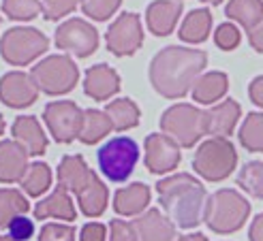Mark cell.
I'll list each match as a JSON object with an SVG mask.
<instances>
[{"label":"cell","mask_w":263,"mask_h":241,"mask_svg":"<svg viewBox=\"0 0 263 241\" xmlns=\"http://www.w3.org/2000/svg\"><path fill=\"white\" fill-rule=\"evenodd\" d=\"M208 64V53L201 49L169 45L150 62V84L165 98H182L197 82Z\"/></svg>","instance_id":"obj_1"},{"label":"cell","mask_w":263,"mask_h":241,"mask_svg":"<svg viewBox=\"0 0 263 241\" xmlns=\"http://www.w3.org/2000/svg\"><path fill=\"white\" fill-rule=\"evenodd\" d=\"M159 203L167 218L180 229H195L203 220L205 188L189 173H176L156 184Z\"/></svg>","instance_id":"obj_2"},{"label":"cell","mask_w":263,"mask_h":241,"mask_svg":"<svg viewBox=\"0 0 263 241\" xmlns=\"http://www.w3.org/2000/svg\"><path fill=\"white\" fill-rule=\"evenodd\" d=\"M248 213H251V203L240 192L222 188L205 200L203 220L210 231L218 235H229L242 229Z\"/></svg>","instance_id":"obj_3"},{"label":"cell","mask_w":263,"mask_h":241,"mask_svg":"<svg viewBox=\"0 0 263 241\" xmlns=\"http://www.w3.org/2000/svg\"><path fill=\"white\" fill-rule=\"evenodd\" d=\"M161 130L182 147H193L203 135H208V111L195 105L178 103L165 109L161 117Z\"/></svg>","instance_id":"obj_4"},{"label":"cell","mask_w":263,"mask_h":241,"mask_svg":"<svg viewBox=\"0 0 263 241\" xmlns=\"http://www.w3.org/2000/svg\"><path fill=\"white\" fill-rule=\"evenodd\" d=\"M235 165H238V152L227 137H212L203 141L193 156V169L197 175L208 182L227 179Z\"/></svg>","instance_id":"obj_5"},{"label":"cell","mask_w":263,"mask_h":241,"mask_svg":"<svg viewBox=\"0 0 263 241\" xmlns=\"http://www.w3.org/2000/svg\"><path fill=\"white\" fill-rule=\"evenodd\" d=\"M36 88L49 96H62L80 82V69L69 56H47L30 71Z\"/></svg>","instance_id":"obj_6"},{"label":"cell","mask_w":263,"mask_h":241,"mask_svg":"<svg viewBox=\"0 0 263 241\" xmlns=\"http://www.w3.org/2000/svg\"><path fill=\"white\" fill-rule=\"evenodd\" d=\"M49 47V38L36 28H9L0 38V56L11 66H26L43 56Z\"/></svg>","instance_id":"obj_7"},{"label":"cell","mask_w":263,"mask_h":241,"mask_svg":"<svg viewBox=\"0 0 263 241\" xmlns=\"http://www.w3.org/2000/svg\"><path fill=\"white\" fill-rule=\"evenodd\" d=\"M97 160L103 175L114 184H120L128 179L130 173L137 167V160H139L137 141L130 137H116L101 147Z\"/></svg>","instance_id":"obj_8"},{"label":"cell","mask_w":263,"mask_h":241,"mask_svg":"<svg viewBox=\"0 0 263 241\" xmlns=\"http://www.w3.org/2000/svg\"><path fill=\"white\" fill-rule=\"evenodd\" d=\"M45 126L51 132V139L58 143H73L80 137L84 111L73 101H54L43 111Z\"/></svg>","instance_id":"obj_9"},{"label":"cell","mask_w":263,"mask_h":241,"mask_svg":"<svg viewBox=\"0 0 263 241\" xmlns=\"http://www.w3.org/2000/svg\"><path fill=\"white\" fill-rule=\"evenodd\" d=\"M54 43L58 49L73 53L77 58H88L99 47V32L82 17H71L58 26Z\"/></svg>","instance_id":"obj_10"},{"label":"cell","mask_w":263,"mask_h":241,"mask_svg":"<svg viewBox=\"0 0 263 241\" xmlns=\"http://www.w3.org/2000/svg\"><path fill=\"white\" fill-rule=\"evenodd\" d=\"M105 43L114 56H133L143 43V28L139 15L135 13H122L105 34Z\"/></svg>","instance_id":"obj_11"},{"label":"cell","mask_w":263,"mask_h":241,"mask_svg":"<svg viewBox=\"0 0 263 241\" xmlns=\"http://www.w3.org/2000/svg\"><path fill=\"white\" fill-rule=\"evenodd\" d=\"M39 98V88L30 73L11 71L0 77V101L11 109L30 107Z\"/></svg>","instance_id":"obj_12"},{"label":"cell","mask_w":263,"mask_h":241,"mask_svg":"<svg viewBox=\"0 0 263 241\" xmlns=\"http://www.w3.org/2000/svg\"><path fill=\"white\" fill-rule=\"evenodd\" d=\"M180 165V145L167 135L146 137V167L152 175L169 173Z\"/></svg>","instance_id":"obj_13"},{"label":"cell","mask_w":263,"mask_h":241,"mask_svg":"<svg viewBox=\"0 0 263 241\" xmlns=\"http://www.w3.org/2000/svg\"><path fill=\"white\" fill-rule=\"evenodd\" d=\"M133 231L137 241H176V224L159 209H148L146 213L137 216L133 222Z\"/></svg>","instance_id":"obj_14"},{"label":"cell","mask_w":263,"mask_h":241,"mask_svg":"<svg viewBox=\"0 0 263 241\" xmlns=\"http://www.w3.org/2000/svg\"><path fill=\"white\" fill-rule=\"evenodd\" d=\"M120 90V75L109 64H95L86 71L84 92L92 101H109Z\"/></svg>","instance_id":"obj_15"},{"label":"cell","mask_w":263,"mask_h":241,"mask_svg":"<svg viewBox=\"0 0 263 241\" xmlns=\"http://www.w3.org/2000/svg\"><path fill=\"white\" fill-rule=\"evenodd\" d=\"M28 152L15 139L0 141V184H15L28 169Z\"/></svg>","instance_id":"obj_16"},{"label":"cell","mask_w":263,"mask_h":241,"mask_svg":"<svg viewBox=\"0 0 263 241\" xmlns=\"http://www.w3.org/2000/svg\"><path fill=\"white\" fill-rule=\"evenodd\" d=\"M56 177H58V186H62L64 190H69L77 196L92 179L97 177V173L86 165V160L82 156L75 154V156H64L60 160Z\"/></svg>","instance_id":"obj_17"},{"label":"cell","mask_w":263,"mask_h":241,"mask_svg":"<svg viewBox=\"0 0 263 241\" xmlns=\"http://www.w3.org/2000/svg\"><path fill=\"white\" fill-rule=\"evenodd\" d=\"M180 15H182L180 0H154L152 5H148L146 22H148V28L152 34L167 36L174 32Z\"/></svg>","instance_id":"obj_18"},{"label":"cell","mask_w":263,"mask_h":241,"mask_svg":"<svg viewBox=\"0 0 263 241\" xmlns=\"http://www.w3.org/2000/svg\"><path fill=\"white\" fill-rule=\"evenodd\" d=\"M13 139L20 141L30 156H43L47 150V137L34 115H20L11 126Z\"/></svg>","instance_id":"obj_19"},{"label":"cell","mask_w":263,"mask_h":241,"mask_svg":"<svg viewBox=\"0 0 263 241\" xmlns=\"http://www.w3.org/2000/svg\"><path fill=\"white\" fill-rule=\"evenodd\" d=\"M34 218L36 220L56 218V220L73 222L77 218V211H75V203L69 196V190H64L62 186H56V190L47 198H43L41 203L34 205Z\"/></svg>","instance_id":"obj_20"},{"label":"cell","mask_w":263,"mask_h":241,"mask_svg":"<svg viewBox=\"0 0 263 241\" xmlns=\"http://www.w3.org/2000/svg\"><path fill=\"white\" fill-rule=\"evenodd\" d=\"M240 113H242V107L233 98H227L220 105L212 107V109L208 111V135H212V137L231 135L240 119Z\"/></svg>","instance_id":"obj_21"},{"label":"cell","mask_w":263,"mask_h":241,"mask_svg":"<svg viewBox=\"0 0 263 241\" xmlns=\"http://www.w3.org/2000/svg\"><path fill=\"white\" fill-rule=\"evenodd\" d=\"M227 90H229V77L220 71L199 75L191 88L193 101H197L199 105H212V103L220 101L227 94Z\"/></svg>","instance_id":"obj_22"},{"label":"cell","mask_w":263,"mask_h":241,"mask_svg":"<svg viewBox=\"0 0 263 241\" xmlns=\"http://www.w3.org/2000/svg\"><path fill=\"white\" fill-rule=\"evenodd\" d=\"M150 203V188L146 184H130L114 196V209L120 216H139Z\"/></svg>","instance_id":"obj_23"},{"label":"cell","mask_w":263,"mask_h":241,"mask_svg":"<svg viewBox=\"0 0 263 241\" xmlns=\"http://www.w3.org/2000/svg\"><path fill=\"white\" fill-rule=\"evenodd\" d=\"M210 28H212V13L208 9H195L184 17L178 34L184 43L197 45V43H203L210 36Z\"/></svg>","instance_id":"obj_24"},{"label":"cell","mask_w":263,"mask_h":241,"mask_svg":"<svg viewBox=\"0 0 263 241\" xmlns=\"http://www.w3.org/2000/svg\"><path fill=\"white\" fill-rule=\"evenodd\" d=\"M107 196H109L107 186H105L97 175L80 194H77V203H80L84 216L99 218V216H103V211L107 209Z\"/></svg>","instance_id":"obj_25"},{"label":"cell","mask_w":263,"mask_h":241,"mask_svg":"<svg viewBox=\"0 0 263 241\" xmlns=\"http://www.w3.org/2000/svg\"><path fill=\"white\" fill-rule=\"evenodd\" d=\"M225 15L238 22L248 32L263 19V0H229L225 7Z\"/></svg>","instance_id":"obj_26"},{"label":"cell","mask_w":263,"mask_h":241,"mask_svg":"<svg viewBox=\"0 0 263 241\" xmlns=\"http://www.w3.org/2000/svg\"><path fill=\"white\" fill-rule=\"evenodd\" d=\"M114 130V124L109 115L99 109H86L84 111V122H82V130H80V139L86 145H95L99 143L103 137H107Z\"/></svg>","instance_id":"obj_27"},{"label":"cell","mask_w":263,"mask_h":241,"mask_svg":"<svg viewBox=\"0 0 263 241\" xmlns=\"http://www.w3.org/2000/svg\"><path fill=\"white\" fill-rule=\"evenodd\" d=\"M105 113L109 115L114 130L122 132V130H130L139 124V107L130 101V98H118L111 101L107 107H105Z\"/></svg>","instance_id":"obj_28"},{"label":"cell","mask_w":263,"mask_h":241,"mask_svg":"<svg viewBox=\"0 0 263 241\" xmlns=\"http://www.w3.org/2000/svg\"><path fill=\"white\" fill-rule=\"evenodd\" d=\"M24 192L28 196H41L49 186H51V169L45 163H34L28 165L24 177L20 179Z\"/></svg>","instance_id":"obj_29"},{"label":"cell","mask_w":263,"mask_h":241,"mask_svg":"<svg viewBox=\"0 0 263 241\" xmlns=\"http://www.w3.org/2000/svg\"><path fill=\"white\" fill-rule=\"evenodd\" d=\"M30 209V203L26 200V196L13 188H0V229L15 218L22 216Z\"/></svg>","instance_id":"obj_30"},{"label":"cell","mask_w":263,"mask_h":241,"mask_svg":"<svg viewBox=\"0 0 263 241\" xmlns=\"http://www.w3.org/2000/svg\"><path fill=\"white\" fill-rule=\"evenodd\" d=\"M240 143L248 152H263V113H251L240 126Z\"/></svg>","instance_id":"obj_31"},{"label":"cell","mask_w":263,"mask_h":241,"mask_svg":"<svg viewBox=\"0 0 263 241\" xmlns=\"http://www.w3.org/2000/svg\"><path fill=\"white\" fill-rule=\"evenodd\" d=\"M238 186L255 198H263V163H246L238 173Z\"/></svg>","instance_id":"obj_32"},{"label":"cell","mask_w":263,"mask_h":241,"mask_svg":"<svg viewBox=\"0 0 263 241\" xmlns=\"http://www.w3.org/2000/svg\"><path fill=\"white\" fill-rule=\"evenodd\" d=\"M41 11V0H3V13L13 22H30Z\"/></svg>","instance_id":"obj_33"},{"label":"cell","mask_w":263,"mask_h":241,"mask_svg":"<svg viewBox=\"0 0 263 241\" xmlns=\"http://www.w3.org/2000/svg\"><path fill=\"white\" fill-rule=\"evenodd\" d=\"M120 5H122V0H82V11H84V15L92 19L105 22L120 9Z\"/></svg>","instance_id":"obj_34"},{"label":"cell","mask_w":263,"mask_h":241,"mask_svg":"<svg viewBox=\"0 0 263 241\" xmlns=\"http://www.w3.org/2000/svg\"><path fill=\"white\" fill-rule=\"evenodd\" d=\"M82 0H41V7H43V17L47 22H54L60 19L64 15L73 13L77 7H80Z\"/></svg>","instance_id":"obj_35"},{"label":"cell","mask_w":263,"mask_h":241,"mask_svg":"<svg viewBox=\"0 0 263 241\" xmlns=\"http://www.w3.org/2000/svg\"><path fill=\"white\" fill-rule=\"evenodd\" d=\"M240 41H242V34L238 30V26H233V24H220L214 32V43L225 51L235 49L240 45Z\"/></svg>","instance_id":"obj_36"},{"label":"cell","mask_w":263,"mask_h":241,"mask_svg":"<svg viewBox=\"0 0 263 241\" xmlns=\"http://www.w3.org/2000/svg\"><path fill=\"white\" fill-rule=\"evenodd\" d=\"M39 241H75V226L73 224H45Z\"/></svg>","instance_id":"obj_37"},{"label":"cell","mask_w":263,"mask_h":241,"mask_svg":"<svg viewBox=\"0 0 263 241\" xmlns=\"http://www.w3.org/2000/svg\"><path fill=\"white\" fill-rule=\"evenodd\" d=\"M7 229H9V235L15 241H28L34 233V224H32V220H28L22 213V216H15L7 224Z\"/></svg>","instance_id":"obj_38"},{"label":"cell","mask_w":263,"mask_h":241,"mask_svg":"<svg viewBox=\"0 0 263 241\" xmlns=\"http://www.w3.org/2000/svg\"><path fill=\"white\" fill-rule=\"evenodd\" d=\"M107 241H137L133 224L124 222V220H111Z\"/></svg>","instance_id":"obj_39"},{"label":"cell","mask_w":263,"mask_h":241,"mask_svg":"<svg viewBox=\"0 0 263 241\" xmlns=\"http://www.w3.org/2000/svg\"><path fill=\"white\" fill-rule=\"evenodd\" d=\"M80 241H107V226L101 222H88L82 229Z\"/></svg>","instance_id":"obj_40"},{"label":"cell","mask_w":263,"mask_h":241,"mask_svg":"<svg viewBox=\"0 0 263 241\" xmlns=\"http://www.w3.org/2000/svg\"><path fill=\"white\" fill-rule=\"evenodd\" d=\"M248 96H251V101L259 107H263V75L255 77L251 86H248Z\"/></svg>","instance_id":"obj_41"},{"label":"cell","mask_w":263,"mask_h":241,"mask_svg":"<svg viewBox=\"0 0 263 241\" xmlns=\"http://www.w3.org/2000/svg\"><path fill=\"white\" fill-rule=\"evenodd\" d=\"M248 43H251V47L259 53H263V19L255 26L253 30H248Z\"/></svg>","instance_id":"obj_42"},{"label":"cell","mask_w":263,"mask_h":241,"mask_svg":"<svg viewBox=\"0 0 263 241\" xmlns=\"http://www.w3.org/2000/svg\"><path fill=\"white\" fill-rule=\"evenodd\" d=\"M248 239L251 241H263V213L253 220L251 224V231H248Z\"/></svg>","instance_id":"obj_43"},{"label":"cell","mask_w":263,"mask_h":241,"mask_svg":"<svg viewBox=\"0 0 263 241\" xmlns=\"http://www.w3.org/2000/svg\"><path fill=\"white\" fill-rule=\"evenodd\" d=\"M176 241H208L201 233H193V235H184V237H178Z\"/></svg>","instance_id":"obj_44"},{"label":"cell","mask_w":263,"mask_h":241,"mask_svg":"<svg viewBox=\"0 0 263 241\" xmlns=\"http://www.w3.org/2000/svg\"><path fill=\"white\" fill-rule=\"evenodd\" d=\"M201 3H205V5H214V7H216V5L222 3V0H201Z\"/></svg>","instance_id":"obj_45"},{"label":"cell","mask_w":263,"mask_h":241,"mask_svg":"<svg viewBox=\"0 0 263 241\" xmlns=\"http://www.w3.org/2000/svg\"><path fill=\"white\" fill-rule=\"evenodd\" d=\"M3 132H5V117L0 115V135H3Z\"/></svg>","instance_id":"obj_46"},{"label":"cell","mask_w":263,"mask_h":241,"mask_svg":"<svg viewBox=\"0 0 263 241\" xmlns=\"http://www.w3.org/2000/svg\"><path fill=\"white\" fill-rule=\"evenodd\" d=\"M0 241H15V239H13L11 235H0Z\"/></svg>","instance_id":"obj_47"}]
</instances>
